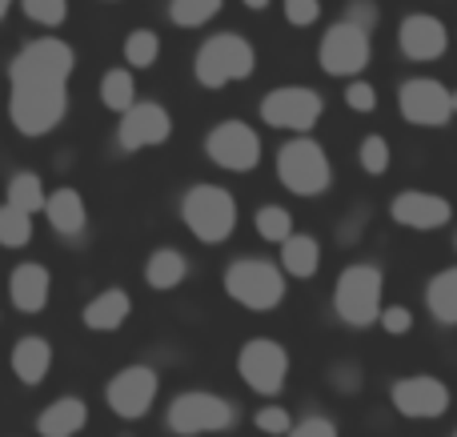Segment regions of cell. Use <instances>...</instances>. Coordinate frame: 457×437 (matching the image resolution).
<instances>
[{
  "label": "cell",
  "instance_id": "obj_38",
  "mask_svg": "<svg viewBox=\"0 0 457 437\" xmlns=\"http://www.w3.org/2000/svg\"><path fill=\"white\" fill-rule=\"evenodd\" d=\"M345 21H353V24H361V29H378V4L373 0H349V8H345Z\"/></svg>",
  "mask_w": 457,
  "mask_h": 437
},
{
  "label": "cell",
  "instance_id": "obj_2",
  "mask_svg": "<svg viewBox=\"0 0 457 437\" xmlns=\"http://www.w3.org/2000/svg\"><path fill=\"white\" fill-rule=\"evenodd\" d=\"M257 69V53L241 32H217L197 48L193 61V77L201 88H225L233 80H249Z\"/></svg>",
  "mask_w": 457,
  "mask_h": 437
},
{
  "label": "cell",
  "instance_id": "obj_6",
  "mask_svg": "<svg viewBox=\"0 0 457 437\" xmlns=\"http://www.w3.org/2000/svg\"><path fill=\"white\" fill-rule=\"evenodd\" d=\"M277 177L297 197H321L333 185L329 157H325V149L317 141H305V133L297 141L281 144V153H277Z\"/></svg>",
  "mask_w": 457,
  "mask_h": 437
},
{
  "label": "cell",
  "instance_id": "obj_29",
  "mask_svg": "<svg viewBox=\"0 0 457 437\" xmlns=\"http://www.w3.org/2000/svg\"><path fill=\"white\" fill-rule=\"evenodd\" d=\"M161 56V37L153 29H133L125 37V64L129 69H153Z\"/></svg>",
  "mask_w": 457,
  "mask_h": 437
},
{
  "label": "cell",
  "instance_id": "obj_4",
  "mask_svg": "<svg viewBox=\"0 0 457 437\" xmlns=\"http://www.w3.org/2000/svg\"><path fill=\"white\" fill-rule=\"evenodd\" d=\"M225 293L253 313H269L285 301V269L261 257H241L225 269Z\"/></svg>",
  "mask_w": 457,
  "mask_h": 437
},
{
  "label": "cell",
  "instance_id": "obj_37",
  "mask_svg": "<svg viewBox=\"0 0 457 437\" xmlns=\"http://www.w3.org/2000/svg\"><path fill=\"white\" fill-rule=\"evenodd\" d=\"M378 321L386 326V334H394V337H405L413 329V313L402 309V305H389V309H381Z\"/></svg>",
  "mask_w": 457,
  "mask_h": 437
},
{
  "label": "cell",
  "instance_id": "obj_19",
  "mask_svg": "<svg viewBox=\"0 0 457 437\" xmlns=\"http://www.w3.org/2000/svg\"><path fill=\"white\" fill-rule=\"evenodd\" d=\"M40 213L48 217V229L56 233V237H80L85 233V225H88V209H85V197H80L77 189H56V193H48L45 197V209Z\"/></svg>",
  "mask_w": 457,
  "mask_h": 437
},
{
  "label": "cell",
  "instance_id": "obj_43",
  "mask_svg": "<svg viewBox=\"0 0 457 437\" xmlns=\"http://www.w3.org/2000/svg\"><path fill=\"white\" fill-rule=\"evenodd\" d=\"M453 117H457V93H453Z\"/></svg>",
  "mask_w": 457,
  "mask_h": 437
},
{
  "label": "cell",
  "instance_id": "obj_34",
  "mask_svg": "<svg viewBox=\"0 0 457 437\" xmlns=\"http://www.w3.org/2000/svg\"><path fill=\"white\" fill-rule=\"evenodd\" d=\"M253 425H257L261 433H269V437H285L293 430V417H289V409H281V406H265V409H257Z\"/></svg>",
  "mask_w": 457,
  "mask_h": 437
},
{
  "label": "cell",
  "instance_id": "obj_7",
  "mask_svg": "<svg viewBox=\"0 0 457 437\" xmlns=\"http://www.w3.org/2000/svg\"><path fill=\"white\" fill-rule=\"evenodd\" d=\"M381 285L386 281H381L378 265H349L337 277V289H333L337 317L353 329H370L381 317Z\"/></svg>",
  "mask_w": 457,
  "mask_h": 437
},
{
  "label": "cell",
  "instance_id": "obj_1",
  "mask_svg": "<svg viewBox=\"0 0 457 437\" xmlns=\"http://www.w3.org/2000/svg\"><path fill=\"white\" fill-rule=\"evenodd\" d=\"M77 53L61 37L29 40L8 64V120L21 136H45L69 117Z\"/></svg>",
  "mask_w": 457,
  "mask_h": 437
},
{
  "label": "cell",
  "instance_id": "obj_36",
  "mask_svg": "<svg viewBox=\"0 0 457 437\" xmlns=\"http://www.w3.org/2000/svg\"><path fill=\"white\" fill-rule=\"evenodd\" d=\"M321 16V0H285V21L293 29H309Z\"/></svg>",
  "mask_w": 457,
  "mask_h": 437
},
{
  "label": "cell",
  "instance_id": "obj_41",
  "mask_svg": "<svg viewBox=\"0 0 457 437\" xmlns=\"http://www.w3.org/2000/svg\"><path fill=\"white\" fill-rule=\"evenodd\" d=\"M241 4L249 8V12H265V8H269V0H241Z\"/></svg>",
  "mask_w": 457,
  "mask_h": 437
},
{
  "label": "cell",
  "instance_id": "obj_35",
  "mask_svg": "<svg viewBox=\"0 0 457 437\" xmlns=\"http://www.w3.org/2000/svg\"><path fill=\"white\" fill-rule=\"evenodd\" d=\"M345 104H349L353 112H378V88H373L370 80H349Z\"/></svg>",
  "mask_w": 457,
  "mask_h": 437
},
{
  "label": "cell",
  "instance_id": "obj_8",
  "mask_svg": "<svg viewBox=\"0 0 457 437\" xmlns=\"http://www.w3.org/2000/svg\"><path fill=\"white\" fill-rule=\"evenodd\" d=\"M373 61V32L353 21H337L325 29L321 45H317V64L329 77H357Z\"/></svg>",
  "mask_w": 457,
  "mask_h": 437
},
{
  "label": "cell",
  "instance_id": "obj_30",
  "mask_svg": "<svg viewBox=\"0 0 457 437\" xmlns=\"http://www.w3.org/2000/svg\"><path fill=\"white\" fill-rule=\"evenodd\" d=\"M32 241V213H24V209L16 205H0V245L4 249H21Z\"/></svg>",
  "mask_w": 457,
  "mask_h": 437
},
{
  "label": "cell",
  "instance_id": "obj_26",
  "mask_svg": "<svg viewBox=\"0 0 457 437\" xmlns=\"http://www.w3.org/2000/svg\"><path fill=\"white\" fill-rule=\"evenodd\" d=\"M4 197H8V205L24 209V213H40V209H45V197H48V193H45V181H40L37 173L21 169V173L8 177Z\"/></svg>",
  "mask_w": 457,
  "mask_h": 437
},
{
  "label": "cell",
  "instance_id": "obj_13",
  "mask_svg": "<svg viewBox=\"0 0 457 437\" xmlns=\"http://www.w3.org/2000/svg\"><path fill=\"white\" fill-rule=\"evenodd\" d=\"M237 369H241L245 385H249L253 393H261V398H277L281 385H285V374H289V353H285L277 342H269V337H257V342H249L241 350Z\"/></svg>",
  "mask_w": 457,
  "mask_h": 437
},
{
  "label": "cell",
  "instance_id": "obj_17",
  "mask_svg": "<svg viewBox=\"0 0 457 437\" xmlns=\"http://www.w3.org/2000/svg\"><path fill=\"white\" fill-rule=\"evenodd\" d=\"M389 217H394L397 225H405V229H442V225H450L453 209H450V201L437 197V193L405 189L389 201Z\"/></svg>",
  "mask_w": 457,
  "mask_h": 437
},
{
  "label": "cell",
  "instance_id": "obj_32",
  "mask_svg": "<svg viewBox=\"0 0 457 437\" xmlns=\"http://www.w3.org/2000/svg\"><path fill=\"white\" fill-rule=\"evenodd\" d=\"M21 12L40 29H61L69 21V0H21Z\"/></svg>",
  "mask_w": 457,
  "mask_h": 437
},
{
  "label": "cell",
  "instance_id": "obj_18",
  "mask_svg": "<svg viewBox=\"0 0 457 437\" xmlns=\"http://www.w3.org/2000/svg\"><path fill=\"white\" fill-rule=\"evenodd\" d=\"M48 289H53V277L45 265L24 261L8 277V301L16 305V313H40L48 305Z\"/></svg>",
  "mask_w": 457,
  "mask_h": 437
},
{
  "label": "cell",
  "instance_id": "obj_42",
  "mask_svg": "<svg viewBox=\"0 0 457 437\" xmlns=\"http://www.w3.org/2000/svg\"><path fill=\"white\" fill-rule=\"evenodd\" d=\"M8 8H12V0H0V21L8 16Z\"/></svg>",
  "mask_w": 457,
  "mask_h": 437
},
{
  "label": "cell",
  "instance_id": "obj_28",
  "mask_svg": "<svg viewBox=\"0 0 457 437\" xmlns=\"http://www.w3.org/2000/svg\"><path fill=\"white\" fill-rule=\"evenodd\" d=\"M225 8V0H169V21L177 29H201Z\"/></svg>",
  "mask_w": 457,
  "mask_h": 437
},
{
  "label": "cell",
  "instance_id": "obj_12",
  "mask_svg": "<svg viewBox=\"0 0 457 437\" xmlns=\"http://www.w3.org/2000/svg\"><path fill=\"white\" fill-rule=\"evenodd\" d=\"M173 136V117L161 101H133L120 112L117 125V144L125 153H141V149H157Z\"/></svg>",
  "mask_w": 457,
  "mask_h": 437
},
{
  "label": "cell",
  "instance_id": "obj_23",
  "mask_svg": "<svg viewBox=\"0 0 457 437\" xmlns=\"http://www.w3.org/2000/svg\"><path fill=\"white\" fill-rule=\"evenodd\" d=\"M281 269L297 281H309L317 269H321V245L309 233H289L281 241Z\"/></svg>",
  "mask_w": 457,
  "mask_h": 437
},
{
  "label": "cell",
  "instance_id": "obj_27",
  "mask_svg": "<svg viewBox=\"0 0 457 437\" xmlns=\"http://www.w3.org/2000/svg\"><path fill=\"white\" fill-rule=\"evenodd\" d=\"M133 101H137L133 72H129V69H109V72H104V77H101V104H104V109L120 117V112H125Z\"/></svg>",
  "mask_w": 457,
  "mask_h": 437
},
{
  "label": "cell",
  "instance_id": "obj_9",
  "mask_svg": "<svg viewBox=\"0 0 457 437\" xmlns=\"http://www.w3.org/2000/svg\"><path fill=\"white\" fill-rule=\"evenodd\" d=\"M321 93L305 85H281L261 96V120L269 128H285V133H309L321 120Z\"/></svg>",
  "mask_w": 457,
  "mask_h": 437
},
{
  "label": "cell",
  "instance_id": "obj_39",
  "mask_svg": "<svg viewBox=\"0 0 457 437\" xmlns=\"http://www.w3.org/2000/svg\"><path fill=\"white\" fill-rule=\"evenodd\" d=\"M285 437H337V425L329 417H305L301 425H293Z\"/></svg>",
  "mask_w": 457,
  "mask_h": 437
},
{
  "label": "cell",
  "instance_id": "obj_20",
  "mask_svg": "<svg viewBox=\"0 0 457 437\" xmlns=\"http://www.w3.org/2000/svg\"><path fill=\"white\" fill-rule=\"evenodd\" d=\"M129 313H133V297H129L125 289H104V293H96L93 301L85 305L80 321H85L93 334H112V329H120L129 321Z\"/></svg>",
  "mask_w": 457,
  "mask_h": 437
},
{
  "label": "cell",
  "instance_id": "obj_14",
  "mask_svg": "<svg viewBox=\"0 0 457 437\" xmlns=\"http://www.w3.org/2000/svg\"><path fill=\"white\" fill-rule=\"evenodd\" d=\"M157 390H161L157 369L129 366V369H120V374L112 377L109 385H104V401H109V409L117 417H125V422H137V417H145L153 409V401H157Z\"/></svg>",
  "mask_w": 457,
  "mask_h": 437
},
{
  "label": "cell",
  "instance_id": "obj_24",
  "mask_svg": "<svg viewBox=\"0 0 457 437\" xmlns=\"http://www.w3.org/2000/svg\"><path fill=\"white\" fill-rule=\"evenodd\" d=\"M189 277V261H185L177 249H157V253L145 261V281L153 289H177Z\"/></svg>",
  "mask_w": 457,
  "mask_h": 437
},
{
  "label": "cell",
  "instance_id": "obj_5",
  "mask_svg": "<svg viewBox=\"0 0 457 437\" xmlns=\"http://www.w3.org/2000/svg\"><path fill=\"white\" fill-rule=\"evenodd\" d=\"M237 406L217 393H205V390H189L181 398H173L165 414V425L169 433L177 437H201V433H225L237 425Z\"/></svg>",
  "mask_w": 457,
  "mask_h": 437
},
{
  "label": "cell",
  "instance_id": "obj_3",
  "mask_svg": "<svg viewBox=\"0 0 457 437\" xmlns=\"http://www.w3.org/2000/svg\"><path fill=\"white\" fill-rule=\"evenodd\" d=\"M181 221L205 245H221L237 229V201L221 185H193L181 197Z\"/></svg>",
  "mask_w": 457,
  "mask_h": 437
},
{
  "label": "cell",
  "instance_id": "obj_31",
  "mask_svg": "<svg viewBox=\"0 0 457 437\" xmlns=\"http://www.w3.org/2000/svg\"><path fill=\"white\" fill-rule=\"evenodd\" d=\"M253 225H257V237L261 241H277V245H281V241L293 233V217L285 213L281 205H261L257 217H253Z\"/></svg>",
  "mask_w": 457,
  "mask_h": 437
},
{
  "label": "cell",
  "instance_id": "obj_11",
  "mask_svg": "<svg viewBox=\"0 0 457 437\" xmlns=\"http://www.w3.org/2000/svg\"><path fill=\"white\" fill-rule=\"evenodd\" d=\"M205 153L213 165L228 169V173H249L261 165V136L245 120H221V125L209 128Z\"/></svg>",
  "mask_w": 457,
  "mask_h": 437
},
{
  "label": "cell",
  "instance_id": "obj_25",
  "mask_svg": "<svg viewBox=\"0 0 457 437\" xmlns=\"http://www.w3.org/2000/svg\"><path fill=\"white\" fill-rule=\"evenodd\" d=\"M426 305L442 326H457V269H442L426 289Z\"/></svg>",
  "mask_w": 457,
  "mask_h": 437
},
{
  "label": "cell",
  "instance_id": "obj_40",
  "mask_svg": "<svg viewBox=\"0 0 457 437\" xmlns=\"http://www.w3.org/2000/svg\"><path fill=\"white\" fill-rule=\"evenodd\" d=\"M333 385H337V390H345V393H353L357 390V366H341V369H333Z\"/></svg>",
  "mask_w": 457,
  "mask_h": 437
},
{
  "label": "cell",
  "instance_id": "obj_21",
  "mask_svg": "<svg viewBox=\"0 0 457 437\" xmlns=\"http://www.w3.org/2000/svg\"><path fill=\"white\" fill-rule=\"evenodd\" d=\"M88 422V406L80 398H56L53 406L40 409L37 433L40 437H77Z\"/></svg>",
  "mask_w": 457,
  "mask_h": 437
},
{
  "label": "cell",
  "instance_id": "obj_16",
  "mask_svg": "<svg viewBox=\"0 0 457 437\" xmlns=\"http://www.w3.org/2000/svg\"><path fill=\"white\" fill-rule=\"evenodd\" d=\"M397 48L410 61H437L450 48V29L429 12H410L397 29Z\"/></svg>",
  "mask_w": 457,
  "mask_h": 437
},
{
  "label": "cell",
  "instance_id": "obj_33",
  "mask_svg": "<svg viewBox=\"0 0 457 437\" xmlns=\"http://www.w3.org/2000/svg\"><path fill=\"white\" fill-rule=\"evenodd\" d=\"M357 161H361V169L370 177H381L389 169V141H386V136H378V133L365 136L361 149H357Z\"/></svg>",
  "mask_w": 457,
  "mask_h": 437
},
{
  "label": "cell",
  "instance_id": "obj_22",
  "mask_svg": "<svg viewBox=\"0 0 457 437\" xmlns=\"http://www.w3.org/2000/svg\"><path fill=\"white\" fill-rule=\"evenodd\" d=\"M53 369V345L45 337H21L12 345V374L21 385H40Z\"/></svg>",
  "mask_w": 457,
  "mask_h": 437
},
{
  "label": "cell",
  "instance_id": "obj_44",
  "mask_svg": "<svg viewBox=\"0 0 457 437\" xmlns=\"http://www.w3.org/2000/svg\"><path fill=\"white\" fill-rule=\"evenodd\" d=\"M453 437H457V433H453Z\"/></svg>",
  "mask_w": 457,
  "mask_h": 437
},
{
  "label": "cell",
  "instance_id": "obj_15",
  "mask_svg": "<svg viewBox=\"0 0 457 437\" xmlns=\"http://www.w3.org/2000/svg\"><path fill=\"white\" fill-rule=\"evenodd\" d=\"M389 401H394V409L402 417L426 422V417H442L450 409V390L437 377H402L389 390Z\"/></svg>",
  "mask_w": 457,
  "mask_h": 437
},
{
  "label": "cell",
  "instance_id": "obj_10",
  "mask_svg": "<svg viewBox=\"0 0 457 437\" xmlns=\"http://www.w3.org/2000/svg\"><path fill=\"white\" fill-rule=\"evenodd\" d=\"M397 109L410 125L421 128H442L453 120V93L442 85V80L429 77H413L397 88Z\"/></svg>",
  "mask_w": 457,
  "mask_h": 437
}]
</instances>
